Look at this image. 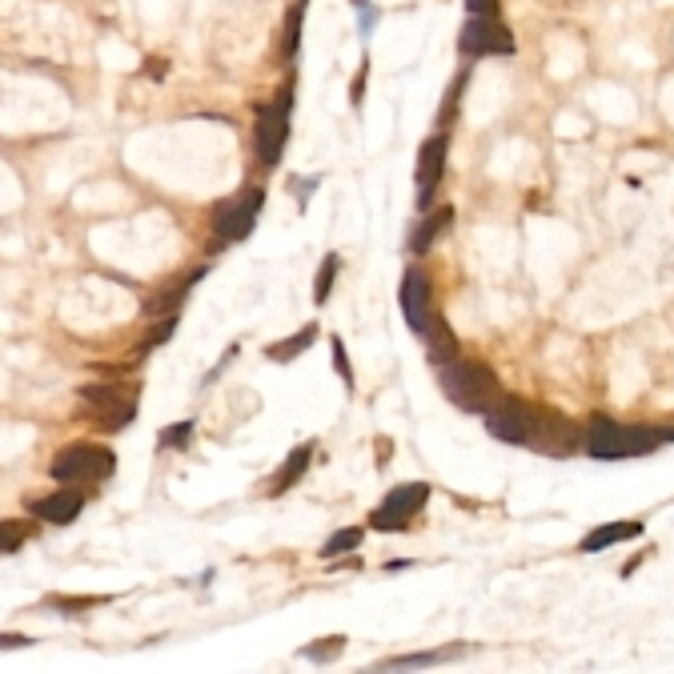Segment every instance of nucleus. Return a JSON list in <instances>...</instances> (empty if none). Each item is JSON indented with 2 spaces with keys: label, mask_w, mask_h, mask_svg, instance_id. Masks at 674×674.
<instances>
[{
  "label": "nucleus",
  "mask_w": 674,
  "mask_h": 674,
  "mask_svg": "<svg viewBox=\"0 0 674 674\" xmlns=\"http://www.w3.org/2000/svg\"><path fill=\"white\" fill-rule=\"evenodd\" d=\"M666 442H670V426H626L614 418H594L586 430V454L598 462L646 458Z\"/></svg>",
  "instance_id": "nucleus-1"
},
{
  "label": "nucleus",
  "mask_w": 674,
  "mask_h": 674,
  "mask_svg": "<svg viewBox=\"0 0 674 674\" xmlns=\"http://www.w3.org/2000/svg\"><path fill=\"white\" fill-rule=\"evenodd\" d=\"M438 382H442V394H446L458 410H466V414H486L490 402L502 394L494 370L482 366V362H470V358L446 362L442 374H438Z\"/></svg>",
  "instance_id": "nucleus-2"
},
{
  "label": "nucleus",
  "mask_w": 674,
  "mask_h": 674,
  "mask_svg": "<svg viewBox=\"0 0 674 674\" xmlns=\"http://www.w3.org/2000/svg\"><path fill=\"white\" fill-rule=\"evenodd\" d=\"M117 470V458L109 446H97V442H77V446H65L49 474L61 482V486H73V482H101Z\"/></svg>",
  "instance_id": "nucleus-3"
},
{
  "label": "nucleus",
  "mask_w": 674,
  "mask_h": 674,
  "mask_svg": "<svg viewBox=\"0 0 674 674\" xmlns=\"http://www.w3.org/2000/svg\"><path fill=\"white\" fill-rule=\"evenodd\" d=\"M289 113H293V89L277 93L269 105L257 109L253 145H257V157H261L265 169H273L281 161V149H285V137H289Z\"/></svg>",
  "instance_id": "nucleus-4"
},
{
  "label": "nucleus",
  "mask_w": 674,
  "mask_h": 674,
  "mask_svg": "<svg viewBox=\"0 0 674 674\" xmlns=\"http://www.w3.org/2000/svg\"><path fill=\"white\" fill-rule=\"evenodd\" d=\"M534 410H538V406H530V402H522V398L498 394L482 418H486V430H490L498 442H506V446H530Z\"/></svg>",
  "instance_id": "nucleus-5"
},
{
  "label": "nucleus",
  "mask_w": 674,
  "mask_h": 674,
  "mask_svg": "<svg viewBox=\"0 0 674 674\" xmlns=\"http://www.w3.org/2000/svg\"><path fill=\"white\" fill-rule=\"evenodd\" d=\"M81 402L97 410L105 434H117L137 418V390L129 386H81Z\"/></svg>",
  "instance_id": "nucleus-6"
},
{
  "label": "nucleus",
  "mask_w": 674,
  "mask_h": 674,
  "mask_svg": "<svg viewBox=\"0 0 674 674\" xmlns=\"http://www.w3.org/2000/svg\"><path fill=\"white\" fill-rule=\"evenodd\" d=\"M578 446H586V438L574 430V422H566L554 410H534V434H530V450H542L550 458H570Z\"/></svg>",
  "instance_id": "nucleus-7"
},
{
  "label": "nucleus",
  "mask_w": 674,
  "mask_h": 674,
  "mask_svg": "<svg viewBox=\"0 0 674 674\" xmlns=\"http://www.w3.org/2000/svg\"><path fill=\"white\" fill-rule=\"evenodd\" d=\"M458 49L466 57H506V53H514V37L494 17H470L458 37Z\"/></svg>",
  "instance_id": "nucleus-8"
},
{
  "label": "nucleus",
  "mask_w": 674,
  "mask_h": 674,
  "mask_svg": "<svg viewBox=\"0 0 674 674\" xmlns=\"http://www.w3.org/2000/svg\"><path fill=\"white\" fill-rule=\"evenodd\" d=\"M261 205H265V193H261V189H245L241 197H233L229 205H221V209H217V221H213V225H217V237H221V241H241V237H249V229H253Z\"/></svg>",
  "instance_id": "nucleus-9"
},
{
  "label": "nucleus",
  "mask_w": 674,
  "mask_h": 674,
  "mask_svg": "<svg viewBox=\"0 0 674 674\" xmlns=\"http://www.w3.org/2000/svg\"><path fill=\"white\" fill-rule=\"evenodd\" d=\"M446 149H450V137H446V133H434V137L418 149L414 177H418V205H422V209L434 205L438 181H442V173H446Z\"/></svg>",
  "instance_id": "nucleus-10"
},
{
  "label": "nucleus",
  "mask_w": 674,
  "mask_h": 674,
  "mask_svg": "<svg viewBox=\"0 0 674 674\" xmlns=\"http://www.w3.org/2000/svg\"><path fill=\"white\" fill-rule=\"evenodd\" d=\"M402 313H406L410 333H418V337H426V329L438 317L430 305V281L422 269H406V277H402Z\"/></svg>",
  "instance_id": "nucleus-11"
},
{
  "label": "nucleus",
  "mask_w": 674,
  "mask_h": 674,
  "mask_svg": "<svg viewBox=\"0 0 674 674\" xmlns=\"http://www.w3.org/2000/svg\"><path fill=\"white\" fill-rule=\"evenodd\" d=\"M85 510V498L77 490H53L37 502H29V514L41 518V522H53V526H69L77 522V514Z\"/></svg>",
  "instance_id": "nucleus-12"
},
{
  "label": "nucleus",
  "mask_w": 674,
  "mask_h": 674,
  "mask_svg": "<svg viewBox=\"0 0 674 674\" xmlns=\"http://www.w3.org/2000/svg\"><path fill=\"white\" fill-rule=\"evenodd\" d=\"M642 522H606V526H594L582 542H578V550L582 554H598V550H610V546H622V542H634V538H642Z\"/></svg>",
  "instance_id": "nucleus-13"
},
{
  "label": "nucleus",
  "mask_w": 674,
  "mask_h": 674,
  "mask_svg": "<svg viewBox=\"0 0 674 674\" xmlns=\"http://www.w3.org/2000/svg\"><path fill=\"white\" fill-rule=\"evenodd\" d=\"M313 450H317V442H301L289 458H285V466L273 474V482H269V494H285L289 486H297L301 478H305V470H309V462H313Z\"/></svg>",
  "instance_id": "nucleus-14"
},
{
  "label": "nucleus",
  "mask_w": 674,
  "mask_h": 674,
  "mask_svg": "<svg viewBox=\"0 0 674 674\" xmlns=\"http://www.w3.org/2000/svg\"><path fill=\"white\" fill-rule=\"evenodd\" d=\"M426 350H430V362L434 366H446V362H454L458 358V337H454V329L446 325V317H434V325L426 329Z\"/></svg>",
  "instance_id": "nucleus-15"
},
{
  "label": "nucleus",
  "mask_w": 674,
  "mask_h": 674,
  "mask_svg": "<svg viewBox=\"0 0 674 674\" xmlns=\"http://www.w3.org/2000/svg\"><path fill=\"white\" fill-rule=\"evenodd\" d=\"M426 502H430V486H426V482H410V486H394L390 498L382 502V510L402 514V518H414Z\"/></svg>",
  "instance_id": "nucleus-16"
},
{
  "label": "nucleus",
  "mask_w": 674,
  "mask_h": 674,
  "mask_svg": "<svg viewBox=\"0 0 674 674\" xmlns=\"http://www.w3.org/2000/svg\"><path fill=\"white\" fill-rule=\"evenodd\" d=\"M201 277H205V265H201V269H193V273H185L177 285H169V289H165V293H157L153 301H145V313H173V309L189 297V289H193Z\"/></svg>",
  "instance_id": "nucleus-17"
},
{
  "label": "nucleus",
  "mask_w": 674,
  "mask_h": 674,
  "mask_svg": "<svg viewBox=\"0 0 674 674\" xmlns=\"http://www.w3.org/2000/svg\"><path fill=\"white\" fill-rule=\"evenodd\" d=\"M450 221H454V209H450V205H446V209H434V213H430V217H426V221L414 229V237H410V249H414V253H426V249L438 241V233H442Z\"/></svg>",
  "instance_id": "nucleus-18"
},
{
  "label": "nucleus",
  "mask_w": 674,
  "mask_h": 674,
  "mask_svg": "<svg viewBox=\"0 0 674 674\" xmlns=\"http://www.w3.org/2000/svg\"><path fill=\"white\" fill-rule=\"evenodd\" d=\"M313 342H317V325H305L301 333H293V337H285V342L269 346L265 354H269L273 362H293V358H297V354H305Z\"/></svg>",
  "instance_id": "nucleus-19"
},
{
  "label": "nucleus",
  "mask_w": 674,
  "mask_h": 674,
  "mask_svg": "<svg viewBox=\"0 0 674 674\" xmlns=\"http://www.w3.org/2000/svg\"><path fill=\"white\" fill-rule=\"evenodd\" d=\"M358 546H362V530H358V526H342V530H333V534L325 538L321 558L333 562V558H342V554H350V550H358Z\"/></svg>",
  "instance_id": "nucleus-20"
},
{
  "label": "nucleus",
  "mask_w": 674,
  "mask_h": 674,
  "mask_svg": "<svg viewBox=\"0 0 674 674\" xmlns=\"http://www.w3.org/2000/svg\"><path fill=\"white\" fill-rule=\"evenodd\" d=\"M301 21H305V0H297V5L289 9V17H285V29H281V49H285V57H293L297 45H301Z\"/></svg>",
  "instance_id": "nucleus-21"
},
{
  "label": "nucleus",
  "mask_w": 674,
  "mask_h": 674,
  "mask_svg": "<svg viewBox=\"0 0 674 674\" xmlns=\"http://www.w3.org/2000/svg\"><path fill=\"white\" fill-rule=\"evenodd\" d=\"M337 269H342V257H337V253H329V257L321 261V273H317V281H313V301H317V305H325V301H329V289H333V277H337Z\"/></svg>",
  "instance_id": "nucleus-22"
},
{
  "label": "nucleus",
  "mask_w": 674,
  "mask_h": 674,
  "mask_svg": "<svg viewBox=\"0 0 674 674\" xmlns=\"http://www.w3.org/2000/svg\"><path fill=\"white\" fill-rule=\"evenodd\" d=\"M450 654H458V650H426V654H402V658H390L386 666H394V670H410V666H434V662H442V658H450Z\"/></svg>",
  "instance_id": "nucleus-23"
},
{
  "label": "nucleus",
  "mask_w": 674,
  "mask_h": 674,
  "mask_svg": "<svg viewBox=\"0 0 674 674\" xmlns=\"http://www.w3.org/2000/svg\"><path fill=\"white\" fill-rule=\"evenodd\" d=\"M370 526L374 530H386V534H398V530H410V518H402V514H390V510H374L370 514Z\"/></svg>",
  "instance_id": "nucleus-24"
},
{
  "label": "nucleus",
  "mask_w": 674,
  "mask_h": 674,
  "mask_svg": "<svg viewBox=\"0 0 674 674\" xmlns=\"http://www.w3.org/2000/svg\"><path fill=\"white\" fill-rule=\"evenodd\" d=\"M189 438H193V418H189V422H181V426H173V430H165V434L157 438V446H161V450H169V446H185Z\"/></svg>",
  "instance_id": "nucleus-25"
},
{
  "label": "nucleus",
  "mask_w": 674,
  "mask_h": 674,
  "mask_svg": "<svg viewBox=\"0 0 674 674\" xmlns=\"http://www.w3.org/2000/svg\"><path fill=\"white\" fill-rule=\"evenodd\" d=\"M329 346H333V370L342 374V382L354 390V370H350V362H346V346H342V337H333Z\"/></svg>",
  "instance_id": "nucleus-26"
},
{
  "label": "nucleus",
  "mask_w": 674,
  "mask_h": 674,
  "mask_svg": "<svg viewBox=\"0 0 674 674\" xmlns=\"http://www.w3.org/2000/svg\"><path fill=\"white\" fill-rule=\"evenodd\" d=\"M173 329H177V313H173V317H165V321H161V329H153V333L145 337V342H141V354H145V350H153V346H161V342H169Z\"/></svg>",
  "instance_id": "nucleus-27"
},
{
  "label": "nucleus",
  "mask_w": 674,
  "mask_h": 674,
  "mask_svg": "<svg viewBox=\"0 0 674 674\" xmlns=\"http://www.w3.org/2000/svg\"><path fill=\"white\" fill-rule=\"evenodd\" d=\"M342 642H346V638H321V642H313L305 654H309V658H333L337 650H342Z\"/></svg>",
  "instance_id": "nucleus-28"
},
{
  "label": "nucleus",
  "mask_w": 674,
  "mask_h": 674,
  "mask_svg": "<svg viewBox=\"0 0 674 674\" xmlns=\"http://www.w3.org/2000/svg\"><path fill=\"white\" fill-rule=\"evenodd\" d=\"M21 538H25V526L21 522H5V554H17V546H21Z\"/></svg>",
  "instance_id": "nucleus-29"
},
{
  "label": "nucleus",
  "mask_w": 674,
  "mask_h": 674,
  "mask_svg": "<svg viewBox=\"0 0 674 674\" xmlns=\"http://www.w3.org/2000/svg\"><path fill=\"white\" fill-rule=\"evenodd\" d=\"M470 17H498V0H466Z\"/></svg>",
  "instance_id": "nucleus-30"
},
{
  "label": "nucleus",
  "mask_w": 674,
  "mask_h": 674,
  "mask_svg": "<svg viewBox=\"0 0 674 674\" xmlns=\"http://www.w3.org/2000/svg\"><path fill=\"white\" fill-rule=\"evenodd\" d=\"M97 602H105V598H53V606H61V610H89Z\"/></svg>",
  "instance_id": "nucleus-31"
},
{
  "label": "nucleus",
  "mask_w": 674,
  "mask_h": 674,
  "mask_svg": "<svg viewBox=\"0 0 674 674\" xmlns=\"http://www.w3.org/2000/svg\"><path fill=\"white\" fill-rule=\"evenodd\" d=\"M390 450H394V442H390V438H378V466L390 462Z\"/></svg>",
  "instance_id": "nucleus-32"
},
{
  "label": "nucleus",
  "mask_w": 674,
  "mask_h": 674,
  "mask_svg": "<svg viewBox=\"0 0 674 674\" xmlns=\"http://www.w3.org/2000/svg\"><path fill=\"white\" fill-rule=\"evenodd\" d=\"M0 642H5L9 650H13V646H33V638H21V634H5V638H0Z\"/></svg>",
  "instance_id": "nucleus-33"
}]
</instances>
